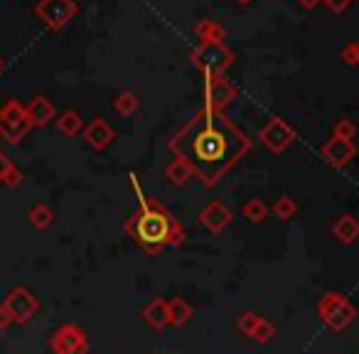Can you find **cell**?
Returning <instances> with one entry per match:
<instances>
[{
    "instance_id": "d6986e66",
    "label": "cell",
    "mask_w": 359,
    "mask_h": 354,
    "mask_svg": "<svg viewBox=\"0 0 359 354\" xmlns=\"http://www.w3.org/2000/svg\"><path fill=\"white\" fill-rule=\"evenodd\" d=\"M195 35L200 37L202 42H224L226 30H224V25H219V22L210 20V18H202V20L195 25Z\"/></svg>"
},
{
    "instance_id": "d4e9b609",
    "label": "cell",
    "mask_w": 359,
    "mask_h": 354,
    "mask_svg": "<svg viewBox=\"0 0 359 354\" xmlns=\"http://www.w3.org/2000/svg\"><path fill=\"white\" fill-rule=\"evenodd\" d=\"M261 322V315L251 313V310H246V313L239 315V320H236V329H239L241 334H246V337H251L256 329V325Z\"/></svg>"
},
{
    "instance_id": "5b68a950",
    "label": "cell",
    "mask_w": 359,
    "mask_h": 354,
    "mask_svg": "<svg viewBox=\"0 0 359 354\" xmlns=\"http://www.w3.org/2000/svg\"><path fill=\"white\" fill-rule=\"evenodd\" d=\"M32 130V123L27 118L25 106L18 99H11L0 109V138L11 145H18Z\"/></svg>"
},
{
    "instance_id": "e0dca14e",
    "label": "cell",
    "mask_w": 359,
    "mask_h": 354,
    "mask_svg": "<svg viewBox=\"0 0 359 354\" xmlns=\"http://www.w3.org/2000/svg\"><path fill=\"white\" fill-rule=\"evenodd\" d=\"M192 177H195V170H192V165L187 163V160L177 158V155H175L172 163L165 168V180H168L170 185H175V187L187 185Z\"/></svg>"
},
{
    "instance_id": "52a82bcc",
    "label": "cell",
    "mask_w": 359,
    "mask_h": 354,
    "mask_svg": "<svg viewBox=\"0 0 359 354\" xmlns=\"http://www.w3.org/2000/svg\"><path fill=\"white\" fill-rule=\"evenodd\" d=\"M236 99V89L222 72L205 74V106L212 111H224Z\"/></svg>"
},
{
    "instance_id": "8992f818",
    "label": "cell",
    "mask_w": 359,
    "mask_h": 354,
    "mask_svg": "<svg viewBox=\"0 0 359 354\" xmlns=\"http://www.w3.org/2000/svg\"><path fill=\"white\" fill-rule=\"evenodd\" d=\"M76 3L74 0H40L32 8V15L52 32H60L62 27H67V22L76 15Z\"/></svg>"
},
{
    "instance_id": "ba28073f",
    "label": "cell",
    "mask_w": 359,
    "mask_h": 354,
    "mask_svg": "<svg viewBox=\"0 0 359 354\" xmlns=\"http://www.w3.org/2000/svg\"><path fill=\"white\" fill-rule=\"evenodd\" d=\"M3 305L8 308V313H11V318L15 325H25L27 320L40 310V300H37L35 293L27 290L25 285L13 288L11 293H8V298L3 300Z\"/></svg>"
},
{
    "instance_id": "30bf717a",
    "label": "cell",
    "mask_w": 359,
    "mask_h": 354,
    "mask_svg": "<svg viewBox=\"0 0 359 354\" xmlns=\"http://www.w3.org/2000/svg\"><path fill=\"white\" fill-rule=\"evenodd\" d=\"M52 352L57 354H81L89 349V342H86V332L79 327V325H62L55 334H52L50 342Z\"/></svg>"
},
{
    "instance_id": "836d02e7",
    "label": "cell",
    "mask_w": 359,
    "mask_h": 354,
    "mask_svg": "<svg viewBox=\"0 0 359 354\" xmlns=\"http://www.w3.org/2000/svg\"><path fill=\"white\" fill-rule=\"evenodd\" d=\"M236 6H251V3H254V0H234Z\"/></svg>"
},
{
    "instance_id": "4316f807",
    "label": "cell",
    "mask_w": 359,
    "mask_h": 354,
    "mask_svg": "<svg viewBox=\"0 0 359 354\" xmlns=\"http://www.w3.org/2000/svg\"><path fill=\"white\" fill-rule=\"evenodd\" d=\"M332 135H337V138H347L352 140L354 135H357V125L352 123V121L344 116V118H339L337 123L332 125Z\"/></svg>"
},
{
    "instance_id": "9c48e42d",
    "label": "cell",
    "mask_w": 359,
    "mask_h": 354,
    "mask_svg": "<svg viewBox=\"0 0 359 354\" xmlns=\"http://www.w3.org/2000/svg\"><path fill=\"white\" fill-rule=\"evenodd\" d=\"M259 140L271 150L273 155H280L293 145L295 140V130L285 123L283 118H271L264 128L259 130Z\"/></svg>"
},
{
    "instance_id": "7402d4cb",
    "label": "cell",
    "mask_w": 359,
    "mask_h": 354,
    "mask_svg": "<svg viewBox=\"0 0 359 354\" xmlns=\"http://www.w3.org/2000/svg\"><path fill=\"white\" fill-rule=\"evenodd\" d=\"M138 106H140V101H138V96L133 94V91H121L118 96L114 99V111L118 116H133L135 111H138Z\"/></svg>"
},
{
    "instance_id": "ac0fdd59",
    "label": "cell",
    "mask_w": 359,
    "mask_h": 354,
    "mask_svg": "<svg viewBox=\"0 0 359 354\" xmlns=\"http://www.w3.org/2000/svg\"><path fill=\"white\" fill-rule=\"evenodd\" d=\"M168 310H170V325H175V327H182V325L190 322V318H192V305L187 303L185 298H180V295L170 298L168 300Z\"/></svg>"
},
{
    "instance_id": "cb8c5ba5",
    "label": "cell",
    "mask_w": 359,
    "mask_h": 354,
    "mask_svg": "<svg viewBox=\"0 0 359 354\" xmlns=\"http://www.w3.org/2000/svg\"><path fill=\"white\" fill-rule=\"evenodd\" d=\"M241 212H244V217L251 222V224H261V222H264L266 217H269V212H271V210L264 205V202H261V200H256V197H254V200H249V202H246V205H244V210H241Z\"/></svg>"
},
{
    "instance_id": "d6a6232c",
    "label": "cell",
    "mask_w": 359,
    "mask_h": 354,
    "mask_svg": "<svg viewBox=\"0 0 359 354\" xmlns=\"http://www.w3.org/2000/svg\"><path fill=\"white\" fill-rule=\"evenodd\" d=\"M298 3L305 8V11H315V8H318L320 3H323V0H298Z\"/></svg>"
},
{
    "instance_id": "6da1fadb",
    "label": "cell",
    "mask_w": 359,
    "mask_h": 354,
    "mask_svg": "<svg viewBox=\"0 0 359 354\" xmlns=\"http://www.w3.org/2000/svg\"><path fill=\"white\" fill-rule=\"evenodd\" d=\"M170 150L187 160L205 187H217L239 160L251 153V138L224 116V111L200 109L170 138Z\"/></svg>"
},
{
    "instance_id": "603a6c76",
    "label": "cell",
    "mask_w": 359,
    "mask_h": 354,
    "mask_svg": "<svg viewBox=\"0 0 359 354\" xmlns=\"http://www.w3.org/2000/svg\"><path fill=\"white\" fill-rule=\"evenodd\" d=\"M271 212H273V215H276V219H280V222H290L295 215H298V202H295L293 197L283 195V197H278V200L273 202V207H271Z\"/></svg>"
},
{
    "instance_id": "e575fe53",
    "label": "cell",
    "mask_w": 359,
    "mask_h": 354,
    "mask_svg": "<svg viewBox=\"0 0 359 354\" xmlns=\"http://www.w3.org/2000/svg\"><path fill=\"white\" fill-rule=\"evenodd\" d=\"M3 69H6V62L0 60V74H3Z\"/></svg>"
},
{
    "instance_id": "4dcf8cb0",
    "label": "cell",
    "mask_w": 359,
    "mask_h": 354,
    "mask_svg": "<svg viewBox=\"0 0 359 354\" xmlns=\"http://www.w3.org/2000/svg\"><path fill=\"white\" fill-rule=\"evenodd\" d=\"M13 168V160L8 158L3 150H0V185H3V180H6V175H8V170Z\"/></svg>"
},
{
    "instance_id": "f1b7e54d",
    "label": "cell",
    "mask_w": 359,
    "mask_h": 354,
    "mask_svg": "<svg viewBox=\"0 0 359 354\" xmlns=\"http://www.w3.org/2000/svg\"><path fill=\"white\" fill-rule=\"evenodd\" d=\"M354 3H357V0H323V6L327 8V11H332V13L349 11V8H352Z\"/></svg>"
},
{
    "instance_id": "3957f363",
    "label": "cell",
    "mask_w": 359,
    "mask_h": 354,
    "mask_svg": "<svg viewBox=\"0 0 359 354\" xmlns=\"http://www.w3.org/2000/svg\"><path fill=\"white\" fill-rule=\"evenodd\" d=\"M318 318L332 332H344L357 320V308L342 293H325L318 300Z\"/></svg>"
},
{
    "instance_id": "ffe728a7",
    "label": "cell",
    "mask_w": 359,
    "mask_h": 354,
    "mask_svg": "<svg viewBox=\"0 0 359 354\" xmlns=\"http://www.w3.org/2000/svg\"><path fill=\"white\" fill-rule=\"evenodd\" d=\"M57 130H60L62 135H79L81 130H84V121H81V116L76 114V111H65V114L60 116V118L55 121Z\"/></svg>"
},
{
    "instance_id": "7a4b0ae2",
    "label": "cell",
    "mask_w": 359,
    "mask_h": 354,
    "mask_svg": "<svg viewBox=\"0 0 359 354\" xmlns=\"http://www.w3.org/2000/svg\"><path fill=\"white\" fill-rule=\"evenodd\" d=\"M130 185H133L138 210H135L133 217L126 219L123 231L133 239V244H138L150 256H158L168 246H175V249L185 246L187 231L182 229V224L160 202L145 197L143 187H140L138 177L133 172H130Z\"/></svg>"
},
{
    "instance_id": "277c9868",
    "label": "cell",
    "mask_w": 359,
    "mask_h": 354,
    "mask_svg": "<svg viewBox=\"0 0 359 354\" xmlns=\"http://www.w3.org/2000/svg\"><path fill=\"white\" fill-rule=\"evenodd\" d=\"M190 62L202 74H215V72L224 74V72L234 64V52H231L224 42H200V45L190 52Z\"/></svg>"
},
{
    "instance_id": "44dd1931",
    "label": "cell",
    "mask_w": 359,
    "mask_h": 354,
    "mask_svg": "<svg viewBox=\"0 0 359 354\" xmlns=\"http://www.w3.org/2000/svg\"><path fill=\"white\" fill-rule=\"evenodd\" d=\"M27 222H30L35 229H50L52 222H55V212L50 210L47 205H35L30 212H27Z\"/></svg>"
},
{
    "instance_id": "8fae6325",
    "label": "cell",
    "mask_w": 359,
    "mask_h": 354,
    "mask_svg": "<svg viewBox=\"0 0 359 354\" xmlns=\"http://www.w3.org/2000/svg\"><path fill=\"white\" fill-rule=\"evenodd\" d=\"M320 155H323V160L330 165V168H337L339 170V168H344V165L352 163V158L357 155V148H354L352 140L332 135V138H330L327 143L323 145Z\"/></svg>"
},
{
    "instance_id": "4fadbf2b",
    "label": "cell",
    "mask_w": 359,
    "mask_h": 354,
    "mask_svg": "<svg viewBox=\"0 0 359 354\" xmlns=\"http://www.w3.org/2000/svg\"><path fill=\"white\" fill-rule=\"evenodd\" d=\"M116 138V130L109 125V121L101 118V116H96V118H91L89 123L84 125V140L86 145H89L91 150H96V153H101V150H106L111 143H114Z\"/></svg>"
},
{
    "instance_id": "1f68e13d",
    "label": "cell",
    "mask_w": 359,
    "mask_h": 354,
    "mask_svg": "<svg viewBox=\"0 0 359 354\" xmlns=\"http://www.w3.org/2000/svg\"><path fill=\"white\" fill-rule=\"evenodd\" d=\"M13 325V318H11V313H8V308L3 303H0V332L3 329H8Z\"/></svg>"
},
{
    "instance_id": "9a60e30c",
    "label": "cell",
    "mask_w": 359,
    "mask_h": 354,
    "mask_svg": "<svg viewBox=\"0 0 359 354\" xmlns=\"http://www.w3.org/2000/svg\"><path fill=\"white\" fill-rule=\"evenodd\" d=\"M143 320L153 329H165V327H168V325H170L168 300H163V298H153V300H150V303L143 308Z\"/></svg>"
},
{
    "instance_id": "2e32d148",
    "label": "cell",
    "mask_w": 359,
    "mask_h": 354,
    "mask_svg": "<svg viewBox=\"0 0 359 354\" xmlns=\"http://www.w3.org/2000/svg\"><path fill=\"white\" fill-rule=\"evenodd\" d=\"M332 234L339 244H344V246L354 244V241L359 239V219L354 215H342L337 222H334Z\"/></svg>"
},
{
    "instance_id": "f546056e",
    "label": "cell",
    "mask_w": 359,
    "mask_h": 354,
    "mask_svg": "<svg viewBox=\"0 0 359 354\" xmlns=\"http://www.w3.org/2000/svg\"><path fill=\"white\" fill-rule=\"evenodd\" d=\"M3 185H6V187H18V185H22V172L15 168V165H13V168L8 170V175H6V180H3Z\"/></svg>"
},
{
    "instance_id": "484cf974",
    "label": "cell",
    "mask_w": 359,
    "mask_h": 354,
    "mask_svg": "<svg viewBox=\"0 0 359 354\" xmlns=\"http://www.w3.org/2000/svg\"><path fill=\"white\" fill-rule=\"evenodd\" d=\"M276 334V327H273V322H269L266 318H261V322L256 325V329H254V334H251V339L254 342H259V344H266V342H271V337Z\"/></svg>"
},
{
    "instance_id": "7c38bea8",
    "label": "cell",
    "mask_w": 359,
    "mask_h": 354,
    "mask_svg": "<svg viewBox=\"0 0 359 354\" xmlns=\"http://www.w3.org/2000/svg\"><path fill=\"white\" fill-rule=\"evenodd\" d=\"M231 222H234V215H231L229 207H226L224 202H219V200H212L210 205L200 212V224L205 226L207 231H212V234H219V231H224Z\"/></svg>"
},
{
    "instance_id": "83f0119b",
    "label": "cell",
    "mask_w": 359,
    "mask_h": 354,
    "mask_svg": "<svg viewBox=\"0 0 359 354\" xmlns=\"http://www.w3.org/2000/svg\"><path fill=\"white\" fill-rule=\"evenodd\" d=\"M339 60H342L344 64H349V67H359V40L344 45L342 52H339Z\"/></svg>"
},
{
    "instance_id": "5bb4252c",
    "label": "cell",
    "mask_w": 359,
    "mask_h": 354,
    "mask_svg": "<svg viewBox=\"0 0 359 354\" xmlns=\"http://www.w3.org/2000/svg\"><path fill=\"white\" fill-rule=\"evenodd\" d=\"M27 118H30L32 128H45L47 123H52L57 116V109L47 96H32L30 104L25 106Z\"/></svg>"
}]
</instances>
